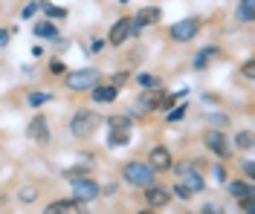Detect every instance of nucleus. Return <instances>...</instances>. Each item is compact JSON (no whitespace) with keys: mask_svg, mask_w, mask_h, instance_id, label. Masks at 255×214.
<instances>
[{"mask_svg":"<svg viewBox=\"0 0 255 214\" xmlns=\"http://www.w3.org/2000/svg\"><path fill=\"white\" fill-rule=\"evenodd\" d=\"M154 177H157V171H154L151 165H145V162H128L125 165V180L130 182V185L151 188V185H154Z\"/></svg>","mask_w":255,"mask_h":214,"instance_id":"nucleus-1","label":"nucleus"},{"mask_svg":"<svg viewBox=\"0 0 255 214\" xmlns=\"http://www.w3.org/2000/svg\"><path fill=\"white\" fill-rule=\"evenodd\" d=\"M96 128H99V116L93 110H79V113L73 116V122H70V131H73V136H79V139L93 136Z\"/></svg>","mask_w":255,"mask_h":214,"instance_id":"nucleus-2","label":"nucleus"},{"mask_svg":"<svg viewBox=\"0 0 255 214\" xmlns=\"http://www.w3.org/2000/svg\"><path fill=\"white\" fill-rule=\"evenodd\" d=\"M128 139H130V122H128L125 116L111 119V136H108V145H111V148H122V145H128Z\"/></svg>","mask_w":255,"mask_h":214,"instance_id":"nucleus-3","label":"nucleus"},{"mask_svg":"<svg viewBox=\"0 0 255 214\" xmlns=\"http://www.w3.org/2000/svg\"><path fill=\"white\" fill-rule=\"evenodd\" d=\"M99 84V72L96 70H76L67 75V87L70 90H96Z\"/></svg>","mask_w":255,"mask_h":214,"instance_id":"nucleus-4","label":"nucleus"},{"mask_svg":"<svg viewBox=\"0 0 255 214\" xmlns=\"http://www.w3.org/2000/svg\"><path fill=\"white\" fill-rule=\"evenodd\" d=\"M174 171H177V180L183 182V185L189 188L191 194H197V191H203V177H200V174H197V171H194L191 165H177Z\"/></svg>","mask_w":255,"mask_h":214,"instance_id":"nucleus-5","label":"nucleus"},{"mask_svg":"<svg viewBox=\"0 0 255 214\" xmlns=\"http://www.w3.org/2000/svg\"><path fill=\"white\" fill-rule=\"evenodd\" d=\"M197 32H200V17H186V20L171 26V38L174 41H191Z\"/></svg>","mask_w":255,"mask_h":214,"instance_id":"nucleus-6","label":"nucleus"},{"mask_svg":"<svg viewBox=\"0 0 255 214\" xmlns=\"http://www.w3.org/2000/svg\"><path fill=\"white\" fill-rule=\"evenodd\" d=\"M206 148L218 156H229V142L221 131H206Z\"/></svg>","mask_w":255,"mask_h":214,"instance_id":"nucleus-7","label":"nucleus"},{"mask_svg":"<svg viewBox=\"0 0 255 214\" xmlns=\"http://www.w3.org/2000/svg\"><path fill=\"white\" fill-rule=\"evenodd\" d=\"M148 165L154 168V171H171L174 165H171V153L165 148H154L148 153Z\"/></svg>","mask_w":255,"mask_h":214,"instance_id":"nucleus-8","label":"nucleus"},{"mask_svg":"<svg viewBox=\"0 0 255 214\" xmlns=\"http://www.w3.org/2000/svg\"><path fill=\"white\" fill-rule=\"evenodd\" d=\"M73 194H76V200H96L99 185L93 180H73Z\"/></svg>","mask_w":255,"mask_h":214,"instance_id":"nucleus-9","label":"nucleus"},{"mask_svg":"<svg viewBox=\"0 0 255 214\" xmlns=\"http://www.w3.org/2000/svg\"><path fill=\"white\" fill-rule=\"evenodd\" d=\"M229 191H232V197H235V200H241V206L255 200V185H250V182L232 180V182H229Z\"/></svg>","mask_w":255,"mask_h":214,"instance_id":"nucleus-10","label":"nucleus"},{"mask_svg":"<svg viewBox=\"0 0 255 214\" xmlns=\"http://www.w3.org/2000/svg\"><path fill=\"white\" fill-rule=\"evenodd\" d=\"M145 200H148V206H154V209H162V206H168V188H162V185H151L148 191H145Z\"/></svg>","mask_w":255,"mask_h":214,"instance_id":"nucleus-11","label":"nucleus"},{"mask_svg":"<svg viewBox=\"0 0 255 214\" xmlns=\"http://www.w3.org/2000/svg\"><path fill=\"white\" fill-rule=\"evenodd\" d=\"M130 32H133V20H130V17L116 20V23H113V29H111V44H122Z\"/></svg>","mask_w":255,"mask_h":214,"instance_id":"nucleus-12","label":"nucleus"},{"mask_svg":"<svg viewBox=\"0 0 255 214\" xmlns=\"http://www.w3.org/2000/svg\"><path fill=\"white\" fill-rule=\"evenodd\" d=\"M29 139H35V142H47L49 139V128H47L44 116H35L29 122Z\"/></svg>","mask_w":255,"mask_h":214,"instance_id":"nucleus-13","label":"nucleus"},{"mask_svg":"<svg viewBox=\"0 0 255 214\" xmlns=\"http://www.w3.org/2000/svg\"><path fill=\"white\" fill-rule=\"evenodd\" d=\"M44 214H84V209H81L79 203H73V200H58V203L47 206Z\"/></svg>","mask_w":255,"mask_h":214,"instance_id":"nucleus-14","label":"nucleus"},{"mask_svg":"<svg viewBox=\"0 0 255 214\" xmlns=\"http://www.w3.org/2000/svg\"><path fill=\"white\" fill-rule=\"evenodd\" d=\"M159 20V9H154V6H148V9H142L139 15L133 17V32H139V29H145V26H151V23H157Z\"/></svg>","mask_w":255,"mask_h":214,"instance_id":"nucleus-15","label":"nucleus"},{"mask_svg":"<svg viewBox=\"0 0 255 214\" xmlns=\"http://www.w3.org/2000/svg\"><path fill=\"white\" fill-rule=\"evenodd\" d=\"M238 17L244 20V23H253V20H255V0H241Z\"/></svg>","mask_w":255,"mask_h":214,"instance_id":"nucleus-16","label":"nucleus"},{"mask_svg":"<svg viewBox=\"0 0 255 214\" xmlns=\"http://www.w3.org/2000/svg\"><path fill=\"white\" fill-rule=\"evenodd\" d=\"M93 99L99 101V104L113 101V99H116V87H96V90H93Z\"/></svg>","mask_w":255,"mask_h":214,"instance_id":"nucleus-17","label":"nucleus"},{"mask_svg":"<svg viewBox=\"0 0 255 214\" xmlns=\"http://www.w3.org/2000/svg\"><path fill=\"white\" fill-rule=\"evenodd\" d=\"M235 145H238V148H244V150L253 148V145H255V136L250 131H241L238 136H235Z\"/></svg>","mask_w":255,"mask_h":214,"instance_id":"nucleus-18","label":"nucleus"},{"mask_svg":"<svg viewBox=\"0 0 255 214\" xmlns=\"http://www.w3.org/2000/svg\"><path fill=\"white\" fill-rule=\"evenodd\" d=\"M35 35H41V38H55V26H52V23H38V26H35Z\"/></svg>","mask_w":255,"mask_h":214,"instance_id":"nucleus-19","label":"nucleus"},{"mask_svg":"<svg viewBox=\"0 0 255 214\" xmlns=\"http://www.w3.org/2000/svg\"><path fill=\"white\" fill-rule=\"evenodd\" d=\"M47 101H49V93H29L32 107H41V104H47Z\"/></svg>","mask_w":255,"mask_h":214,"instance_id":"nucleus-20","label":"nucleus"},{"mask_svg":"<svg viewBox=\"0 0 255 214\" xmlns=\"http://www.w3.org/2000/svg\"><path fill=\"white\" fill-rule=\"evenodd\" d=\"M44 12H47L49 17H64V15H67L64 9H58V6H52V3H44Z\"/></svg>","mask_w":255,"mask_h":214,"instance_id":"nucleus-21","label":"nucleus"},{"mask_svg":"<svg viewBox=\"0 0 255 214\" xmlns=\"http://www.w3.org/2000/svg\"><path fill=\"white\" fill-rule=\"evenodd\" d=\"M174 191H177V197H180V200H189V197H191V191L186 188V185H183V182H177Z\"/></svg>","mask_w":255,"mask_h":214,"instance_id":"nucleus-22","label":"nucleus"},{"mask_svg":"<svg viewBox=\"0 0 255 214\" xmlns=\"http://www.w3.org/2000/svg\"><path fill=\"white\" fill-rule=\"evenodd\" d=\"M183 116H186V104H183V107H177V110H171V113H168V119H171V122H177V119H183Z\"/></svg>","mask_w":255,"mask_h":214,"instance_id":"nucleus-23","label":"nucleus"},{"mask_svg":"<svg viewBox=\"0 0 255 214\" xmlns=\"http://www.w3.org/2000/svg\"><path fill=\"white\" fill-rule=\"evenodd\" d=\"M247 78H255V61H250V64H244V70H241Z\"/></svg>","mask_w":255,"mask_h":214,"instance_id":"nucleus-24","label":"nucleus"},{"mask_svg":"<svg viewBox=\"0 0 255 214\" xmlns=\"http://www.w3.org/2000/svg\"><path fill=\"white\" fill-rule=\"evenodd\" d=\"M139 81H142L145 87H154V84H159L157 78H154V75H139Z\"/></svg>","mask_w":255,"mask_h":214,"instance_id":"nucleus-25","label":"nucleus"},{"mask_svg":"<svg viewBox=\"0 0 255 214\" xmlns=\"http://www.w3.org/2000/svg\"><path fill=\"white\" fill-rule=\"evenodd\" d=\"M38 6H41V3H29V6L23 9V17H32V15H35V9H38Z\"/></svg>","mask_w":255,"mask_h":214,"instance_id":"nucleus-26","label":"nucleus"},{"mask_svg":"<svg viewBox=\"0 0 255 214\" xmlns=\"http://www.w3.org/2000/svg\"><path fill=\"white\" fill-rule=\"evenodd\" d=\"M20 197L26 200V203H32V200H35V188H23V194H20Z\"/></svg>","mask_w":255,"mask_h":214,"instance_id":"nucleus-27","label":"nucleus"},{"mask_svg":"<svg viewBox=\"0 0 255 214\" xmlns=\"http://www.w3.org/2000/svg\"><path fill=\"white\" fill-rule=\"evenodd\" d=\"M244 171H247V177H253V180H255V165H253V162L244 165Z\"/></svg>","mask_w":255,"mask_h":214,"instance_id":"nucleus-28","label":"nucleus"},{"mask_svg":"<svg viewBox=\"0 0 255 214\" xmlns=\"http://www.w3.org/2000/svg\"><path fill=\"white\" fill-rule=\"evenodd\" d=\"M203 214H223V212L218 209V206H206V209H203Z\"/></svg>","mask_w":255,"mask_h":214,"instance_id":"nucleus-29","label":"nucleus"},{"mask_svg":"<svg viewBox=\"0 0 255 214\" xmlns=\"http://www.w3.org/2000/svg\"><path fill=\"white\" fill-rule=\"evenodd\" d=\"M244 212H247V214H255V200H253V203H244Z\"/></svg>","mask_w":255,"mask_h":214,"instance_id":"nucleus-30","label":"nucleus"},{"mask_svg":"<svg viewBox=\"0 0 255 214\" xmlns=\"http://www.w3.org/2000/svg\"><path fill=\"white\" fill-rule=\"evenodd\" d=\"M136 214H151V212H136Z\"/></svg>","mask_w":255,"mask_h":214,"instance_id":"nucleus-31","label":"nucleus"},{"mask_svg":"<svg viewBox=\"0 0 255 214\" xmlns=\"http://www.w3.org/2000/svg\"><path fill=\"white\" fill-rule=\"evenodd\" d=\"M122 3H128V0H122Z\"/></svg>","mask_w":255,"mask_h":214,"instance_id":"nucleus-32","label":"nucleus"}]
</instances>
